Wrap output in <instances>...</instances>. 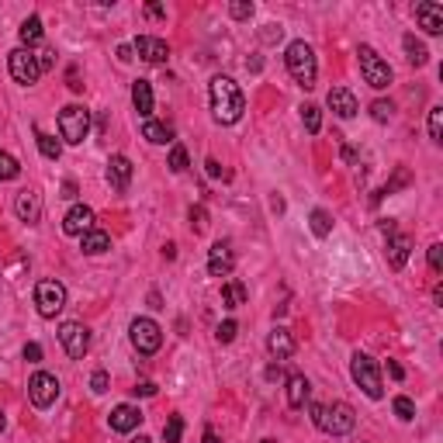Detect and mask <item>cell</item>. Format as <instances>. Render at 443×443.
<instances>
[{
  "instance_id": "1",
  "label": "cell",
  "mask_w": 443,
  "mask_h": 443,
  "mask_svg": "<svg viewBox=\"0 0 443 443\" xmlns=\"http://www.w3.org/2000/svg\"><path fill=\"white\" fill-rule=\"evenodd\" d=\"M208 100H211V114L218 125H236L246 111V100H243V90L236 80L229 77H215L211 87H208Z\"/></svg>"
},
{
  "instance_id": "2",
  "label": "cell",
  "mask_w": 443,
  "mask_h": 443,
  "mask_svg": "<svg viewBox=\"0 0 443 443\" xmlns=\"http://www.w3.org/2000/svg\"><path fill=\"white\" fill-rule=\"evenodd\" d=\"M312 423H315L319 430L333 433V437H347V433H354L356 412H354V405H347V402H333V405H312Z\"/></svg>"
},
{
  "instance_id": "3",
  "label": "cell",
  "mask_w": 443,
  "mask_h": 443,
  "mask_svg": "<svg viewBox=\"0 0 443 443\" xmlns=\"http://www.w3.org/2000/svg\"><path fill=\"white\" fill-rule=\"evenodd\" d=\"M284 63H287V73L294 77V84L305 90L315 87V77H319V63H315V52L308 42H291L287 52H284Z\"/></svg>"
},
{
  "instance_id": "4",
  "label": "cell",
  "mask_w": 443,
  "mask_h": 443,
  "mask_svg": "<svg viewBox=\"0 0 443 443\" xmlns=\"http://www.w3.org/2000/svg\"><path fill=\"white\" fill-rule=\"evenodd\" d=\"M350 374H354L356 388L367 395V398H381L384 395V384H381V367H377V360L367 354H354V360H350Z\"/></svg>"
},
{
  "instance_id": "5",
  "label": "cell",
  "mask_w": 443,
  "mask_h": 443,
  "mask_svg": "<svg viewBox=\"0 0 443 443\" xmlns=\"http://www.w3.org/2000/svg\"><path fill=\"white\" fill-rule=\"evenodd\" d=\"M59 135L70 142V146H80L90 135V111L80 104H66L59 111Z\"/></svg>"
},
{
  "instance_id": "6",
  "label": "cell",
  "mask_w": 443,
  "mask_h": 443,
  "mask_svg": "<svg viewBox=\"0 0 443 443\" xmlns=\"http://www.w3.org/2000/svg\"><path fill=\"white\" fill-rule=\"evenodd\" d=\"M356 59H360V77H363L367 87L384 90L391 84V66H388L370 45H360V49H356Z\"/></svg>"
},
{
  "instance_id": "7",
  "label": "cell",
  "mask_w": 443,
  "mask_h": 443,
  "mask_svg": "<svg viewBox=\"0 0 443 443\" xmlns=\"http://www.w3.org/2000/svg\"><path fill=\"white\" fill-rule=\"evenodd\" d=\"M35 308H38L42 319H56L66 308V287L59 280H52V277L38 280L35 284Z\"/></svg>"
},
{
  "instance_id": "8",
  "label": "cell",
  "mask_w": 443,
  "mask_h": 443,
  "mask_svg": "<svg viewBox=\"0 0 443 443\" xmlns=\"http://www.w3.org/2000/svg\"><path fill=\"white\" fill-rule=\"evenodd\" d=\"M128 340H132V347L139 350V354H156L160 347H163V329L153 322V319H132V326H128Z\"/></svg>"
},
{
  "instance_id": "9",
  "label": "cell",
  "mask_w": 443,
  "mask_h": 443,
  "mask_svg": "<svg viewBox=\"0 0 443 443\" xmlns=\"http://www.w3.org/2000/svg\"><path fill=\"white\" fill-rule=\"evenodd\" d=\"M7 66H10V77L21 84V87H35L38 77H42V66H38V56L31 49H14L7 56Z\"/></svg>"
},
{
  "instance_id": "10",
  "label": "cell",
  "mask_w": 443,
  "mask_h": 443,
  "mask_svg": "<svg viewBox=\"0 0 443 443\" xmlns=\"http://www.w3.org/2000/svg\"><path fill=\"white\" fill-rule=\"evenodd\" d=\"M28 398H31L35 409L56 405V398H59V381H56V374H49V370L31 374V381H28Z\"/></svg>"
},
{
  "instance_id": "11",
  "label": "cell",
  "mask_w": 443,
  "mask_h": 443,
  "mask_svg": "<svg viewBox=\"0 0 443 443\" xmlns=\"http://www.w3.org/2000/svg\"><path fill=\"white\" fill-rule=\"evenodd\" d=\"M59 343L73 360H84L90 350V329L84 322H63L59 326Z\"/></svg>"
},
{
  "instance_id": "12",
  "label": "cell",
  "mask_w": 443,
  "mask_h": 443,
  "mask_svg": "<svg viewBox=\"0 0 443 443\" xmlns=\"http://www.w3.org/2000/svg\"><path fill=\"white\" fill-rule=\"evenodd\" d=\"M132 52H139V59H146V63H153V66H160V63L170 59V45H167L163 38H153V35H139V38L132 42Z\"/></svg>"
},
{
  "instance_id": "13",
  "label": "cell",
  "mask_w": 443,
  "mask_h": 443,
  "mask_svg": "<svg viewBox=\"0 0 443 443\" xmlns=\"http://www.w3.org/2000/svg\"><path fill=\"white\" fill-rule=\"evenodd\" d=\"M14 211H17V218H21V222L38 225V222H42V194L24 187V190L17 194V201H14Z\"/></svg>"
},
{
  "instance_id": "14",
  "label": "cell",
  "mask_w": 443,
  "mask_h": 443,
  "mask_svg": "<svg viewBox=\"0 0 443 443\" xmlns=\"http://www.w3.org/2000/svg\"><path fill=\"white\" fill-rule=\"evenodd\" d=\"M107 183H111V190H118V194H125L128 190V183H132V160L128 156H111L107 160Z\"/></svg>"
},
{
  "instance_id": "15",
  "label": "cell",
  "mask_w": 443,
  "mask_h": 443,
  "mask_svg": "<svg viewBox=\"0 0 443 443\" xmlns=\"http://www.w3.org/2000/svg\"><path fill=\"white\" fill-rule=\"evenodd\" d=\"M90 229H93V211L87 204H73L63 218V232L66 236H87Z\"/></svg>"
},
{
  "instance_id": "16",
  "label": "cell",
  "mask_w": 443,
  "mask_h": 443,
  "mask_svg": "<svg viewBox=\"0 0 443 443\" xmlns=\"http://www.w3.org/2000/svg\"><path fill=\"white\" fill-rule=\"evenodd\" d=\"M416 21L426 35H443V7L433 0H423L416 3Z\"/></svg>"
},
{
  "instance_id": "17",
  "label": "cell",
  "mask_w": 443,
  "mask_h": 443,
  "mask_svg": "<svg viewBox=\"0 0 443 443\" xmlns=\"http://www.w3.org/2000/svg\"><path fill=\"white\" fill-rule=\"evenodd\" d=\"M236 266V257H232V246L229 243H215L208 250V273L211 277H229Z\"/></svg>"
},
{
  "instance_id": "18",
  "label": "cell",
  "mask_w": 443,
  "mask_h": 443,
  "mask_svg": "<svg viewBox=\"0 0 443 443\" xmlns=\"http://www.w3.org/2000/svg\"><path fill=\"white\" fill-rule=\"evenodd\" d=\"M139 423H142V412L135 405L121 402V405L111 409V430L114 433H132V430H139Z\"/></svg>"
},
{
  "instance_id": "19",
  "label": "cell",
  "mask_w": 443,
  "mask_h": 443,
  "mask_svg": "<svg viewBox=\"0 0 443 443\" xmlns=\"http://www.w3.org/2000/svg\"><path fill=\"white\" fill-rule=\"evenodd\" d=\"M326 104H329L333 114H340V118H354L356 111H360L354 90H347V87H333L329 90V97H326Z\"/></svg>"
},
{
  "instance_id": "20",
  "label": "cell",
  "mask_w": 443,
  "mask_h": 443,
  "mask_svg": "<svg viewBox=\"0 0 443 443\" xmlns=\"http://www.w3.org/2000/svg\"><path fill=\"white\" fill-rule=\"evenodd\" d=\"M266 350L273 360H287V356H294V336L284 329V326H277L270 336H266Z\"/></svg>"
},
{
  "instance_id": "21",
  "label": "cell",
  "mask_w": 443,
  "mask_h": 443,
  "mask_svg": "<svg viewBox=\"0 0 443 443\" xmlns=\"http://www.w3.org/2000/svg\"><path fill=\"white\" fill-rule=\"evenodd\" d=\"M409 253H412V239H409L405 232H395V236L388 239V266H391V270H402L405 260H409Z\"/></svg>"
},
{
  "instance_id": "22",
  "label": "cell",
  "mask_w": 443,
  "mask_h": 443,
  "mask_svg": "<svg viewBox=\"0 0 443 443\" xmlns=\"http://www.w3.org/2000/svg\"><path fill=\"white\" fill-rule=\"evenodd\" d=\"M308 395H312L308 377H305V374H291V377H287V405H291V409H305Z\"/></svg>"
},
{
  "instance_id": "23",
  "label": "cell",
  "mask_w": 443,
  "mask_h": 443,
  "mask_svg": "<svg viewBox=\"0 0 443 443\" xmlns=\"http://www.w3.org/2000/svg\"><path fill=\"white\" fill-rule=\"evenodd\" d=\"M132 104H135V111L149 121V114H153V84H149V80H135V84H132Z\"/></svg>"
},
{
  "instance_id": "24",
  "label": "cell",
  "mask_w": 443,
  "mask_h": 443,
  "mask_svg": "<svg viewBox=\"0 0 443 443\" xmlns=\"http://www.w3.org/2000/svg\"><path fill=\"white\" fill-rule=\"evenodd\" d=\"M80 250H84L87 257H100L104 250H111V236H107L104 229H90L87 236H80Z\"/></svg>"
},
{
  "instance_id": "25",
  "label": "cell",
  "mask_w": 443,
  "mask_h": 443,
  "mask_svg": "<svg viewBox=\"0 0 443 443\" xmlns=\"http://www.w3.org/2000/svg\"><path fill=\"white\" fill-rule=\"evenodd\" d=\"M246 298H250V291H246L243 280H225L222 284V305L225 308H239V305H246Z\"/></svg>"
},
{
  "instance_id": "26",
  "label": "cell",
  "mask_w": 443,
  "mask_h": 443,
  "mask_svg": "<svg viewBox=\"0 0 443 443\" xmlns=\"http://www.w3.org/2000/svg\"><path fill=\"white\" fill-rule=\"evenodd\" d=\"M17 35H21V49L38 45V42H42V35H45V31H42V17H35V14H31V17L17 28Z\"/></svg>"
},
{
  "instance_id": "27",
  "label": "cell",
  "mask_w": 443,
  "mask_h": 443,
  "mask_svg": "<svg viewBox=\"0 0 443 443\" xmlns=\"http://www.w3.org/2000/svg\"><path fill=\"white\" fill-rule=\"evenodd\" d=\"M142 135H146L153 146H167V142L174 139V128H170V125H163V121H153V118H149V121L142 125Z\"/></svg>"
},
{
  "instance_id": "28",
  "label": "cell",
  "mask_w": 443,
  "mask_h": 443,
  "mask_svg": "<svg viewBox=\"0 0 443 443\" xmlns=\"http://www.w3.org/2000/svg\"><path fill=\"white\" fill-rule=\"evenodd\" d=\"M402 45H405V56H409L412 66H426V63H430V52H426V45H423L416 35H405Z\"/></svg>"
},
{
  "instance_id": "29",
  "label": "cell",
  "mask_w": 443,
  "mask_h": 443,
  "mask_svg": "<svg viewBox=\"0 0 443 443\" xmlns=\"http://www.w3.org/2000/svg\"><path fill=\"white\" fill-rule=\"evenodd\" d=\"M35 142H38V153H42L45 160H59V153H63L59 139H52V135H45L42 128H35Z\"/></svg>"
},
{
  "instance_id": "30",
  "label": "cell",
  "mask_w": 443,
  "mask_h": 443,
  "mask_svg": "<svg viewBox=\"0 0 443 443\" xmlns=\"http://www.w3.org/2000/svg\"><path fill=\"white\" fill-rule=\"evenodd\" d=\"M308 225H312V232H315L319 239H326V236L333 232V218H329L326 208H315V211L308 215Z\"/></svg>"
},
{
  "instance_id": "31",
  "label": "cell",
  "mask_w": 443,
  "mask_h": 443,
  "mask_svg": "<svg viewBox=\"0 0 443 443\" xmlns=\"http://www.w3.org/2000/svg\"><path fill=\"white\" fill-rule=\"evenodd\" d=\"M301 121H305V128H308L312 135H319V128H322V111H319L315 104H305V107H301Z\"/></svg>"
},
{
  "instance_id": "32",
  "label": "cell",
  "mask_w": 443,
  "mask_h": 443,
  "mask_svg": "<svg viewBox=\"0 0 443 443\" xmlns=\"http://www.w3.org/2000/svg\"><path fill=\"white\" fill-rule=\"evenodd\" d=\"M17 174H21V163H17L10 153L0 149V183H3V180H14Z\"/></svg>"
},
{
  "instance_id": "33",
  "label": "cell",
  "mask_w": 443,
  "mask_h": 443,
  "mask_svg": "<svg viewBox=\"0 0 443 443\" xmlns=\"http://www.w3.org/2000/svg\"><path fill=\"white\" fill-rule=\"evenodd\" d=\"M391 409H395V416H398L402 423H412V419H416V402H412V398H405V395H398Z\"/></svg>"
},
{
  "instance_id": "34",
  "label": "cell",
  "mask_w": 443,
  "mask_h": 443,
  "mask_svg": "<svg viewBox=\"0 0 443 443\" xmlns=\"http://www.w3.org/2000/svg\"><path fill=\"white\" fill-rule=\"evenodd\" d=\"M183 437V416H170L167 419V426H163V440L167 443H180Z\"/></svg>"
},
{
  "instance_id": "35",
  "label": "cell",
  "mask_w": 443,
  "mask_h": 443,
  "mask_svg": "<svg viewBox=\"0 0 443 443\" xmlns=\"http://www.w3.org/2000/svg\"><path fill=\"white\" fill-rule=\"evenodd\" d=\"M430 139L437 146L443 142V107H430Z\"/></svg>"
},
{
  "instance_id": "36",
  "label": "cell",
  "mask_w": 443,
  "mask_h": 443,
  "mask_svg": "<svg viewBox=\"0 0 443 443\" xmlns=\"http://www.w3.org/2000/svg\"><path fill=\"white\" fill-rule=\"evenodd\" d=\"M167 167H170L174 174H183V170H187V149H183V146H174V149H170Z\"/></svg>"
},
{
  "instance_id": "37",
  "label": "cell",
  "mask_w": 443,
  "mask_h": 443,
  "mask_svg": "<svg viewBox=\"0 0 443 443\" xmlns=\"http://www.w3.org/2000/svg\"><path fill=\"white\" fill-rule=\"evenodd\" d=\"M229 14H232L236 21H250V17H253V3H250V0H232V3H229Z\"/></svg>"
},
{
  "instance_id": "38",
  "label": "cell",
  "mask_w": 443,
  "mask_h": 443,
  "mask_svg": "<svg viewBox=\"0 0 443 443\" xmlns=\"http://www.w3.org/2000/svg\"><path fill=\"white\" fill-rule=\"evenodd\" d=\"M391 111H395L391 100H374V104H370V118H374V121H388Z\"/></svg>"
},
{
  "instance_id": "39",
  "label": "cell",
  "mask_w": 443,
  "mask_h": 443,
  "mask_svg": "<svg viewBox=\"0 0 443 443\" xmlns=\"http://www.w3.org/2000/svg\"><path fill=\"white\" fill-rule=\"evenodd\" d=\"M236 333H239V326L229 319V322H222V326L215 329V340H218V343H232V340H236Z\"/></svg>"
},
{
  "instance_id": "40",
  "label": "cell",
  "mask_w": 443,
  "mask_h": 443,
  "mask_svg": "<svg viewBox=\"0 0 443 443\" xmlns=\"http://www.w3.org/2000/svg\"><path fill=\"white\" fill-rule=\"evenodd\" d=\"M190 229H194V232H204V229H208V211H204L201 204L190 208Z\"/></svg>"
},
{
  "instance_id": "41",
  "label": "cell",
  "mask_w": 443,
  "mask_h": 443,
  "mask_svg": "<svg viewBox=\"0 0 443 443\" xmlns=\"http://www.w3.org/2000/svg\"><path fill=\"white\" fill-rule=\"evenodd\" d=\"M107 384H111V377H107V370H93V377H90V391H107Z\"/></svg>"
},
{
  "instance_id": "42",
  "label": "cell",
  "mask_w": 443,
  "mask_h": 443,
  "mask_svg": "<svg viewBox=\"0 0 443 443\" xmlns=\"http://www.w3.org/2000/svg\"><path fill=\"white\" fill-rule=\"evenodd\" d=\"M430 270H433V273H440V270H443V246H440V243H433V246H430Z\"/></svg>"
},
{
  "instance_id": "43",
  "label": "cell",
  "mask_w": 443,
  "mask_h": 443,
  "mask_svg": "<svg viewBox=\"0 0 443 443\" xmlns=\"http://www.w3.org/2000/svg\"><path fill=\"white\" fill-rule=\"evenodd\" d=\"M38 66H42V70L56 66V49H42V52H38Z\"/></svg>"
},
{
  "instance_id": "44",
  "label": "cell",
  "mask_w": 443,
  "mask_h": 443,
  "mask_svg": "<svg viewBox=\"0 0 443 443\" xmlns=\"http://www.w3.org/2000/svg\"><path fill=\"white\" fill-rule=\"evenodd\" d=\"M24 360H28V363H38V360H42V347H38V343H28V347H24Z\"/></svg>"
},
{
  "instance_id": "45",
  "label": "cell",
  "mask_w": 443,
  "mask_h": 443,
  "mask_svg": "<svg viewBox=\"0 0 443 443\" xmlns=\"http://www.w3.org/2000/svg\"><path fill=\"white\" fill-rule=\"evenodd\" d=\"M132 391H135V395H142V398H149V395H156V384H153V381H142V384H135Z\"/></svg>"
},
{
  "instance_id": "46",
  "label": "cell",
  "mask_w": 443,
  "mask_h": 443,
  "mask_svg": "<svg viewBox=\"0 0 443 443\" xmlns=\"http://www.w3.org/2000/svg\"><path fill=\"white\" fill-rule=\"evenodd\" d=\"M388 374H391L395 381H402V377H405V370H402V363H395V360H388Z\"/></svg>"
},
{
  "instance_id": "47",
  "label": "cell",
  "mask_w": 443,
  "mask_h": 443,
  "mask_svg": "<svg viewBox=\"0 0 443 443\" xmlns=\"http://www.w3.org/2000/svg\"><path fill=\"white\" fill-rule=\"evenodd\" d=\"M280 377H284L280 363H270V367H266V381H280Z\"/></svg>"
},
{
  "instance_id": "48",
  "label": "cell",
  "mask_w": 443,
  "mask_h": 443,
  "mask_svg": "<svg viewBox=\"0 0 443 443\" xmlns=\"http://www.w3.org/2000/svg\"><path fill=\"white\" fill-rule=\"evenodd\" d=\"M146 14H149V17H167V10H163L160 3H146Z\"/></svg>"
},
{
  "instance_id": "49",
  "label": "cell",
  "mask_w": 443,
  "mask_h": 443,
  "mask_svg": "<svg viewBox=\"0 0 443 443\" xmlns=\"http://www.w3.org/2000/svg\"><path fill=\"white\" fill-rule=\"evenodd\" d=\"M118 59H121V63H132V59H135V56H132V45H118Z\"/></svg>"
},
{
  "instance_id": "50",
  "label": "cell",
  "mask_w": 443,
  "mask_h": 443,
  "mask_svg": "<svg viewBox=\"0 0 443 443\" xmlns=\"http://www.w3.org/2000/svg\"><path fill=\"white\" fill-rule=\"evenodd\" d=\"M204 167H208V177H222V167H218V160H208Z\"/></svg>"
},
{
  "instance_id": "51",
  "label": "cell",
  "mask_w": 443,
  "mask_h": 443,
  "mask_svg": "<svg viewBox=\"0 0 443 443\" xmlns=\"http://www.w3.org/2000/svg\"><path fill=\"white\" fill-rule=\"evenodd\" d=\"M381 232L391 239V236H395V222H391V218H381Z\"/></svg>"
},
{
  "instance_id": "52",
  "label": "cell",
  "mask_w": 443,
  "mask_h": 443,
  "mask_svg": "<svg viewBox=\"0 0 443 443\" xmlns=\"http://www.w3.org/2000/svg\"><path fill=\"white\" fill-rule=\"evenodd\" d=\"M63 197H77V183H73V180L63 183Z\"/></svg>"
},
{
  "instance_id": "53",
  "label": "cell",
  "mask_w": 443,
  "mask_h": 443,
  "mask_svg": "<svg viewBox=\"0 0 443 443\" xmlns=\"http://www.w3.org/2000/svg\"><path fill=\"white\" fill-rule=\"evenodd\" d=\"M163 257H167V260H174V257H177V246H174V243H167V246H163Z\"/></svg>"
},
{
  "instance_id": "54",
  "label": "cell",
  "mask_w": 443,
  "mask_h": 443,
  "mask_svg": "<svg viewBox=\"0 0 443 443\" xmlns=\"http://www.w3.org/2000/svg\"><path fill=\"white\" fill-rule=\"evenodd\" d=\"M204 443H222V440H218V433H215V430H211V426H208V430H204Z\"/></svg>"
},
{
  "instance_id": "55",
  "label": "cell",
  "mask_w": 443,
  "mask_h": 443,
  "mask_svg": "<svg viewBox=\"0 0 443 443\" xmlns=\"http://www.w3.org/2000/svg\"><path fill=\"white\" fill-rule=\"evenodd\" d=\"M343 160H347V163H356V153L350 146H343Z\"/></svg>"
},
{
  "instance_id": "56",
  "label": "cell",
  "mask_w": 443,
  "mask_h": 443,
  "mask_svg": "<svg viewBox=\"0 0 443 443\" xmlns=\"http://www.w3.org/2000/svg\"><path fill=\"white\" fill-rule=\"evenodd\" d=\"M70 90H77V93H80V90H84V84H80V80H77V73H70Z\"/></svg>"
},
{
  "instance_id": "57",
  "label": "cell",
  "mask_w": 443,
  "mask_h": 443,
  "mask_svg": "<svg viewBox=\"0 0 443 443\" xmlns=\"http://www.w3.org/2000/svg\"><path fill=\"white\" fill-rule=\"evenodd\" d=\"M132 443H153V440H149L146 433H139V437H135V440H132Z\"/></svg>"
},
{
  "instance_id": "58",
  "label": "cell",
  "mask_w": 443,
  "mask_h": 443,
  "mask_svg": "<svg viewBox=\"0 0 443 443\" xmlns=\"http://www.w3.org/2000/svg\"><path fill=\"white\" fill-rule=\"evenodd\" d=\"M3 426H7V416H3V409H0V433H3Z\"/></svg>"
},
{
  "instance_id": "59",
  "label": "cell",
  "mask_w": 443,
  "mask_h": 443,
  "mask_svg": "<svg viewBox=\"0 0 443 443\" xmlns=\"http://www.w3.org/2000/svg\"><path fill=\"white\" fill-rule=\"evenodd\" d=\"M264 443H273V440H264Z\"/></svg>"
}]
</instances>
